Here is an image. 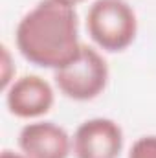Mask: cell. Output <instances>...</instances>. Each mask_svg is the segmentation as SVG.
I'll return each instance as SVG.
<instances>
[{
  "label": "cell",
  "instance_id": "1",
  "mask_svg": "<svg viewBox=\"0 0 156 158\" xmlns=\"http://www.w3.org/2000/svg\"><path fill=\"white\" fill-rule=\"evenodd\" d=\"M15 42L20 55L35 66L53 72L66 66L83 46L76 7L59 0H40L20 19Z\"/></svg>",
  "mask_w": 156,
  "mask_h": 158
},
{
  "label": "cell",
  "instance_id": "2",
  "mask_svg": "<svg viewBox=\"0 0 156 158\" xmlns=\"http://www.w3.org/2000/svg\"><path fill=\"white\" fill-rule=\"evenodd\" d=\"M86 31L101 50H127L138 33V19L127 0H96L86 13Z\"/></svg>",
  "mask_w": 156,
  "mask_h": 158
},
{
  "label": "cell",
  "instance_id": "3",
  "mask_svg": "<svg viewBox=\"0 0 156 158\" xmlns=\"http://www.w3.org/2000/svg\"><path fill=\"white\" fill-rule=\"evenodd\" d=\"M53 79L59 92L68 99L90 101L107 88L109 64L96 48L83 44L74 61L55 70Z\"/></svg>",
  "mask_w": 156,
  "mask_h": 158
},
{
  "label": "cell",
  "instance_id": "4",
  "mask_svg": "<svg viewBox=\"0 0 156 158\" xmlns=\"http://www.w3.org/2000/svg\"><path fill=\"white\" fill-rule=\"evenodd\" d=\"M72 151L76 158H119L123 131L110 118H90L77 127Z\"/></svg>",
  "mask_w": 156,
  "mask_h": 158
},
{
  "label": "cell",
  "instance_id": "5",
  "mask_svg": "<svg viewBox=\"0 0 156 158\" xmlns=\"http://www.w3.org/2000/svg\"><path fill=\"white\" fill-rule=\"evenodd\" d=\"M55 92L51 85L35 74L15 79L6 90L7 110L22 119H35L48 114L53 107Z\"/></svg>",
  "mask_w": 156,
  "mask_h": 158
},
{
  "label": "cell",
  "instance_id": "6",
  "mask_svg": "<svg viewBox=\"0 0 156 158\" xmlns=\"http://www.w3.org/2000/svg\"><path fill=\"white\" fill-rule=\"evenodd\" d=\"M18 147L28 158H68L72 138L53 121H33L20 129Z\"/></svg>",
  "mask_w": 156,
  "mask_h": 158
},
{
  "label": "cell",
  "instance_id": "7",
  "mask_svg": "<svg viewBox=\"0 0 156 158\" xmlns=\"http://www.w3.org/2000/svg\"><path fill=\"white\" fill-rule=\"evenodd\" d=\"M129 158H156V134L138 138L129 151Z\"/></svg>",
  "mask_w": 156,
  "mask_h": 158
},
{
  "label": "cell",
  "instance_id": "8",
  "mask_svg": "<svg viewBox=\"0 0 156 158\" xmlns=\"http://www.w3.org/2000/svg\"><path fill=\"white\" fill-rule=\"evenodd\" d=\"M0 50H2V59H0V64H2V81H0V86H2V90L6 92V90L11 86V83H13L15 66H13V63H11V53H9V50H7V46L2 44Z\"/></svg>",
  "mask_w": 156,
  "mask_h": 158
},
{
  "label": "cell",
  "instance_id": "9",
  "mask_svg": "<svg viewBox=\"0 0 156 158\" xmlns=\"http://www.w3.org/2000/svg\"><path fill=\"white\" fill-rule=\"evenodd\" d=\"M0 158H28L24 153H15V151H11V149H4L2 151V155Z\"/></svg>",
  "mask_w": 156,
  "mask_h": 158
},
{
  "label": "cell",
  "instance_id": "10",
  "mask_svg": "<svg viewBox=\"0 0 156 158\" xmlns=\"http://www.w3.org/2000/svg\"><path fill=\"white\" fill-rule=\"evenodd\" d=\"M59 2H63V4H68V6H77V4H81V2H84V0H59Z\"/></svg>",
  "mask_w": 156,
  "mask_h": 158
}]
</instances>
